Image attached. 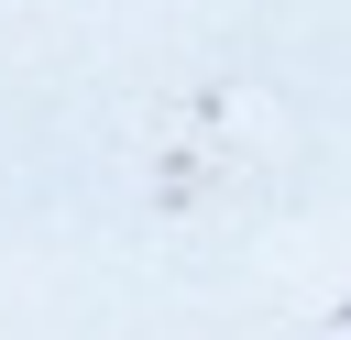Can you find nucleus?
I'll use <instances>...</instances> for the list:
<instances>
[]
</instances>
